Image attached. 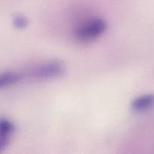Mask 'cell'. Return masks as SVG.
Returning <instances> with one entry per match:
<instances>
[{"mask_svg":"<svg viewBox=\"0 0 154 154\" xmlns=\"http://www.w3.org/2000/svg\"><path fill=\"white\" fill-rule=\"evenodd\" d=\"M65 72L64 66L59 62H50V63L41 64L30 69L25 73L26 78H31L35 80L44 81V80L54 79L63 75Z\"/></svg>","mask_w":154,"mask_h":154,"instance_id":"6da1fadb","label":"cell"},{"mask_svg":"<svg viewBox=\"0 0 154 154\" xmlns=\"http://www.w3.org/2000/svg\"><path fill=\"white\" fill-rule=\"evenodd\" d=\"M154 107V94L141 96L132 101L131 108L135 111H145Z\"/></svg>","mask_w":154,"mask_h":154,"instance_id":"5b68a950","label":"cell"},{"mask_svg":"<svg viewBox=\"0 0 154 154\" xmlns=\"http://www.w3.org/2000/svg\"><path fill=\"white\" fill-rule=\"evenodd\" d=\"M26 78L25 73L8 71L0 74V89L17 84Z\"/></svg>","mask_w":154,"mask_h":154,"instance_id":"277c9868","label":"cell"},{"mask_svg":"<svg viewBox=\"0 0 154 154\" xmlns=\"http://www.w3.org/2000/svg\"><path fill=\"white\" fill-rule=\"evenodd\" d=\"M14 25L15 27L18 29H23L28 24V20L25 17L22 16V15H17L14 17L13 20Z\"/></svg>","mask_w":154,"mask_h":154,"instance_id":"8992f818","label":"cell"},{"mask_svg":"<svg viewBox=\"0 0 154 154\" xmlns=\"http://www.w3.org/2000/svg\"><path fill=\"white\" fill-rule=\"evenodd\" d=\"M106 29L107 24L104 20H92L78 28L76 32V37L81 42H93L100 37Z\"/></svg>","mask_w":154,"mask_h":154,"instance_id":"7a4b0ae2","label":"cell"},{"mask_svg":"<svg viewBox=\"0 0 154 154\" xmlns=\"http://www.w3.org/2000/svg\"><path fill=\"white\" fill-rule=\"evenodd\" d=\"M14 130L13 123L7 119H0V153L7 147Z\"/></svg>","mask_w":154,"mask_h":154,"instance_id":"3957f363","label":"cell"}]
</instances>
